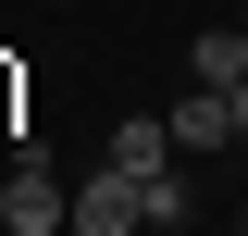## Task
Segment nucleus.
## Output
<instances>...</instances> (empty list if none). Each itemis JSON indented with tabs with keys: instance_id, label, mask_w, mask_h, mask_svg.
<instances>
[{
	"instance_id": "obj_1",
	"label": "nucleus",
	"mask_w": 248,
	"mask_h": 236,
	"mask_svg": "<svg viewBox=\"0 0 248 236\" xmlns=\"http://www.w3.org/2000/svg\"><path fill=\"white\" fill-rule=\"evenodd\" d=\"M0 211H13V236H62V224H75V186L37 162V137H25V162L0 174Z\"/></svg>"
},
{
	"instance_id": "obj_2",
	"label": "nucleus",
	"mask_w": 248,
	"mask_h": 236,
	"mask_svg": "<svg viewBox=\"0 0 248 236\" xmlns=\"http://www.w3.org/2000/svg\"><path fill=\"white\" fill-rule=\"evenodd\" d=\"M137 224H149V186L124 174V162H99V174L75 186V224L62 236H137Z\"/></svg>"
},
{
	"instance_id": "obj_3",
	"label": "nucleus",
	"mask_w": 248,
	"mask_h": 236,
	"mask_svg": "<svg viewBox=\"0 0 248 236\" xmlns=\"http://www.w3.org/2000/svg\"><path fill=\"white\" fill-rule=\"evenodd\" d=\"M161 124H174V149H236V100H223V87H186Z\"/></svg>"
},
{
	"instance_id": "obj_4",
	"label": "nucleus",
	"mask_w": 248,
	"mask_h": 236,
	"mask_svg": "<svg viewBox=\"0 0 248 236\" xmlns=\"http://www.w3.org/2000/svg\"><path fill=\"white\" fill-rule=\"evenodd\" d=\"M99 162H124V174H161V162H174V124H137V112H124Z\"/></svg>"
},
{
	"instance_id": "obj_5",
	"label": "nucleus",
	"mask_w": 248,
	"mask_h": 236,
	"mask_svg": "<svg viewBox=\"0 0 248 236\" xmlns=\"http://www.w3.org/2000/svg\"><path fill=\"white\" fill-rule=\"evenodd\" d=\"M186 75H199V87H248V37H223V25H211L199 50H186Z\"/></svg>"
},
{
	"instance_id": "obj_6",
	"label": "nucleus",
	"mask_w": 248,
	"mask_h": 236,
	"mask_svg": "<svg viewBox=\"0 0 248 236\" xmlns=\"http://www.w3.org/2000/svg\"><path fill=\"white\" fill-rule=\"evenodd\" d=\"M137 186H149V224H186V211H199V186H186L174 162H161V174H137Z\"/></svg>"
},
{
	"instance_id": "obj_7",
	"label": "nucleus",
	"mask_w": 248,
	"mask_h": 236,
	"mask_svg": "<svg viewBox=\"0 0 248 236\" xmlns=\"http://www.w3.org/2000/svg\"><path fill=\"white\" fill-rule=\"evenodd\" d=\"M223 100H236V149H248V87H223Z\"/></svg>"
},
{
	"instance_id": "obj_8",
	"label": "nucleus",
	"mask_w": 248,
	"mask_h": 236,
	"mask_svg": "<svg viewBox=\"0 0 248 236\" xmlns=\"http://www.w3.org/2000/svg\"><path fill=\"white\" fill-rule=\"evenodd\" d=\"M0 236H13V211H0Z\"/></svg>"
},
{
	"instance_id": "obj_9",
	"label": "nucleus",
	"mask_w": 248,
	"mask_h": 236,
	"mask_svg": "<svg viewBox=\"0 0 248 236\" xmlns=\"http://www.w3.org/2000/svg\"><path fill=\"white\" fill-rule=\"evenodd\" d=\"M236 236H248V211H236Z\"/></svg>"
}]
</instances>
